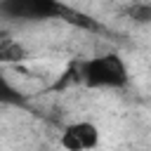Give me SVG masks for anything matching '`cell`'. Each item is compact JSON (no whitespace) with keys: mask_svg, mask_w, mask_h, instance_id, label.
Wrapping results in <instances>:
<instances>
[{"mask_svg":"<svg viewBox=\"0 0 151 151\" xmlns=\"http://www.w3.org/2000/svg\"><path fill=\"white\" fill-rule=\"evenodd\" d=\"M80 80L87 87H125L127 85V66L116 52H106L92 57L80 64Z\"/></svg>","mask_w":151,"mask_h":151,"instance_id":"1","label":"cell"},{"mask_svg":"<svg viewBox=\"0 0 151 151\" xmlns=\"http://www.w3.org/2000/svg\"><path fill=\"white\" fill-rule=\"evenodd\" d=\"M99 144V127L90 120H78L64 127L61 146L66 151H92Z\"/></svg>","mask_w":151,"mask_h":151,"instance_id":"2","label":"cell"},{"mask_svg":"<svg viewBox=\"0 0 151 151\" xmlns=\"http://www.w3.org/2000/svg\"><path fill=\"white\" fill-rule=\"evenodd\" d=\"M2 12L24 19H47V17H57L61 7L52 0H9L2 5Z\"/></svg>","mask_w":151,"mask_h":151,"instance_id":"3","label":"cell"},{"mask_svg":"<svg viewBox=\"0 0 151 151\" xmlns=\"http://www.w3.org/2000/svg\"><path fill=\"white\" fill-rule=\"evenodd\" d=\"M24 57H26V52L19 42H12L9 38H2V42H0V59L2 61H19Z\"/></svg>","mask_w":151,"mask_h":151,"instance_id":"4","label":"cell"},{"mask_svg":"<svg viewBox=\"0 0 151 151\" xmlns=\"http://www.w3.org/2000/svg\"><path fill=\"white\" fill-rule=\"evenodd\" d=\"M127 17L134 21V24H149L151 21V5H144V2H137L127 9Z\"/></svg>","mask_w":151,"mask_h":151,"instance_id":"5","label":"cell"}]
</instances>
